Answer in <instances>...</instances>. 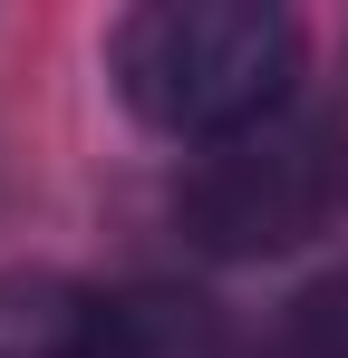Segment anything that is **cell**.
Returning <instances> with one entry per match:
<instances>
[{"label": "cell", "instance_id": "obj_1", "mask_svg": "<svg viewBox=\"0 0 348 358\" xmlns=\"http://www.w3.org/2000/svg\"><path fill=\"white\" fill-rule=\"evenodd\" d=\"M300 78V29L271 0H155L116 29V87L165 136H252Z\"/></svg>", "mask_w": 348, "mask_h": 358}, {"label": "cell", "instance_id": "obj_2", "mask_svg": "<svg viewBox=\"0 0 348 358\" xmlns=\"http://www.w3.org/2000/svg\"><path fill=\"white\" fill-rule=\"evenodd\" d=\"M348 203V126L329 117H271L252 136H223L184 175V233L223 262H261L310 242Z\"/></svg>", "mask_w": 348, "mask_h": 358}, {"label": "cell", "instance_id": "obj_3", "mask_svg": "<svg viewBox=\"0 0 348 358\" xmlns=\"http://www.w3.org/2000/svg\"><path fill=\"white\" fill-rule=\"evenodd\" d=\"M97 358H232V320L203 291L136 281V291L97 300Z\"/></svg>", "mask_w": 348, "mask_h": 358}, {"label": "cell", "instance_id": "obj_4", "mask_svg": "<svg viewBox=\"0 0 348 358\" xmlns=\"http://www.w3.org/2000/svg\"><path fill=\"white\" fill-rule=\"evenodd\" d=\"M0 358H97V300L58 271H0Z\"/></svg>", "mask_w": 348, "mask_h": 358}, {"label": "cell", "instance_id": "obj_5", "mask_svg": "<svg viewBox=\"0 0 348 358\" xmlns=\"http://www.w3.org/2000/svg\"><path fill=\"white\" fill-rule=\"evenodd\" d=\"M271 358H348V281H329V291H310V300H300Z\"/></svg>", "mask_w": 348, "mask_h": 358}]
</instances>
